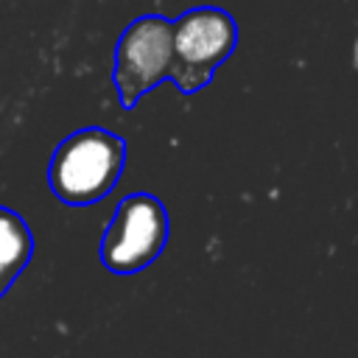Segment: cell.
Returning a JSON list of instances; mask_svg holds the SVG:
<instances>
[{
    "instance_id": "4",
    "label": "cell",
    "mask_w": 358,
    "mask_h": 358,
    "mask_svg": "<svg viewBox=\"0 0 358 358\" xmlns=\"http://www.w3.org/2000/svg\"><path fill=\"white\" fill-rule=\"evenodd\" d=\"M173 64V28L171 20L145 14L131 20L115 45L112 81L123 109L134 103L157 84L171 78Z\"/></svg>"
},
{
    "instance_id": "5",
    "label": "cell",
    "mask_w": 358,
    "mask_h": 358,
    "mask_svg": "<svg viewBox=\"0 0 358 358\" xmlns=\"http://www.w3.org/2000/svg\"><path fill=\"white\" fill-rule=\"evenodd\" d=\"M34 235L25 218L8 207H0V294L11 288L17 274L31 263Z\"/></svg>"
},
{
    "instance_id": "1",
    "label": "cell",
    "mask_w": 358,
    "mask_h": 358,
    "mask_svg": "<svg viewBox=\"0 0 358 358\" xmlns=\"http://www.w3.org/2000/svg\"><path fill=\"white\" fill-rule=\"evenodd\" d=\"M126 165L123 137L90 126L64 137L48 168V185L53 196L64 204H95L117 185Z\"/></svg>"
},
{
    "instance_id": "2",
    "label": "cell",
    "mask_w": 358,
    "mask_h": 358,
    "mask_svg": "<svg viewBox=\"0 0 358 358\" xmlns=\"http://www.w3.org/2000/svg\"><path fill=\"white\" fill-rule=\"evenodd\" d=\"M173 64L171 78L179 92L190 95L210 84L218 64H224L238 45V25L229 11L218 6H196L171 22Z\"/></svg>"
},
{
    "instance_id": "6",
    "label": "cell",
    "mask_w": 358,
    "mask_h": 358,
    "mask_svg": "<svg viewBox=\"0 0 358 358\" xmlns=\"http://www.w3.org/2000/svg\"><path fill=\"white\" fill-rule=\"evenodd\" d=\"M0 296H3V294H0Z\"/></svg>"
},
{
    "instance_id": "3",
    "label": "cell",
    "mask_w": 358,
    "mask_h": 358,
    "mask_svg": "<svg viewBox=\"0 0 358 358\" xmlns=\"http://www.w3.org/2000/svg\"><path fill=\"white\" fill-rule=\"evenodd\" d=\"M168 243V210L151 193H129L112 213L101 263L115 274H137L148 268Z\"/></svg>"
}]
</instances>
